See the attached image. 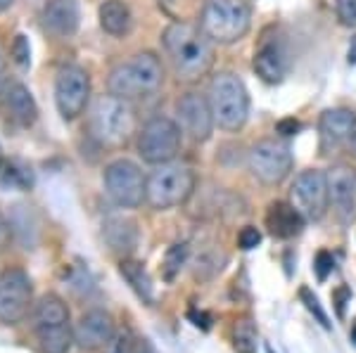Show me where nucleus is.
<instances>
[{
  "label": "nucleus",
  "mask_w": 356,
  "mask_h": 353,
  "mask_svg": "<svg viewBox=\"0 0 356 353\" xmlns=\"http://www.w3.org/2000/svg\"><path fill=\"white\" fill-rule=\"evenodd\" d=\"M162 45L178 81L195 83L214 67V41L195 24L171 21L162 33Z\"/></svg>",
  "instance_id": "1"
},
{
  "label": "nucleus",
  "mask_w": 356,
  "mask_h": 353,
  "mask_svg": "<svg viewBox=\"0 0 356 353\" xmlns=\"http://www.w3.org/2000/svg\"><path fill=\"white\" fill-rule=\"evenodd\" d=\"M164 83V67L162 60L150 50H143L129 57L126 62H119L117 67L110 71L107 78V88L112 95L122 100H140L150 98L157 93Z\"/></svg>",
  "instance_id": "2"
},
{
  "label": "nucleus",
  "mask_w": 356,
  "mask_h": 353,
  "mask_svg": "<svg viewBox=\"0 0 356 353\" xmlns=\"http://www.w3.org/2000/svg\"><path fill=\"white\" fill-rule=\"evenodd\" d=\"M31 327L43 353H69L74 327L69 306L57 294H43L31 309Z\"/></svg>",
  "instance_id": "3"
},
{
  "label": "nucleus",
  "mask_w": 356,
  "mask_h": 353,
  "mask_svg": "<svg viewBox=\"0 0 356 353\" xmlns=\"http://www.w3.org/2000/svg\"><path fill=\"white\" fill-rule=\"evenodd\" d=\"M209 105L214 121L221 130L238 133L250 119V93L243 78L233 71H219L209 83Z\"/></svg>",
  "instance_id": "4"
},
{
  "label": "nucleus",
  "mask_w": 356,
  "mask_h": 353,
  "mask_svg": "<svg viewBox=\"0 0 356 353\" xmlns=\"http://www.w3.org/2000/svg\"><path fill=\"white\" fill-rule=\"evenodd\" d=\"M90 133L105 147H122L136 133V112L129 100L100 95L90 107Z\"/></svg>",
  "instance_id": "5"
},
{
  "label": "nucleus",
  "mask_w": 356,
  "mask_h": 353,
  "mask_svg": "<svg viewBox=\"0 0 356 353\" xmlns=\"http://www.w3.org/2000/svg\"><path fill=\"white\" fill-rule=\"evenodd\" d=\"M195 171L186 164H159L147 175V192L145 202L154 212H169L181 204H186L195 192Z\"/></svg>",
  "instance_id": "6"
},
{
  "label": "nucleus",
  "mask_w": 356,
  "mask_h": 353,
  "mask_svg": "<svg viewBox=\"0 0 356 353\" xmlns=\"http://www.w3.org/2000/svg\"><path fill=\"white\" fill-rule=\"evenodd\" d=\"M252 26V10L247 0H204L200 28L219 45L238 43Z\"/></svg>",
  "instance_id": "7"
},
{
  "label": "nucleus",
  "mask_w": 356,
  "mask_h": 353,
  "mask_svg": "<svg viewBox=\"0 0 356 353\" xmlns=\"http://www.w3.org/2000/svg\"><path fill=\"white\" fill-rule=\"evenodd\" d=\"M136 147L143 162L152 164V166L169 164L178 157V152L183 147V130L174 119L152 117L138 130Z\"/></svg>",
  "instance_id": "8"
},
{
  "label": "nucleus",
  "mask_w": 356,
  "mask_h": 353,
  "mask_svg": "<svg viewBox=\"0 0 356 353\" xmlns=\"http://www.w3.org/2000/svg\"><path fill=\"white\" fill-rule=\"evenodd\" d=\"M102 183L107 197L119 209H138L145 202L147 175H143L140 166L131 159H114L112 164H107Z\"/></svg>",
  "instance_id": "9"
},
{
  "label": "nucleus",
  "mask_w": 356,
  "mask_h": 353,
  "mask_svg": "<svg viewBox=\"0 0 356 353\" xmlns=\"http://www.w3.org/2000/svg\"><path fill=\"white\" fill-rule=\"evenodd\" d=\"M247 166H250L252 175L261 180L264 185H280L292 173L295 157H292L288 142L266 138L250 147Z\"/></svg>",
  "instance_id": "10"
},
{
  "label": "nucleus",
  "mask_w": 356,
  "mask_h": 353,
  "mask_svg": "<svg viewBox=\"0 0 356 353\" xmlns=\"http://www.w3.org/2000/svg\"><path fill=\"white\" fill-rule=\"evenodd\" d=\"M90 76L83 67L65 64L55 74V107L65 121H74L88 110Z\"/></svg>",
  "instance_id": "11"
},
{
  "label": "nucleus",
  "mask_w": 356,
  "mask_h": 353,
  "mask_svg": "<svg viewBox=\"0 0 356 353\" xmlns=\"http://www.w3.org/2000/svg\"><path fill=\"white\" fill-rule=\"evenodd\" d=\"M33 284L22 268L0 273V322L19 325L33 309Z\"/></svg>",
  "instance_id": "12"
},
{
  "label": "nucleus",
  "mask_w": 356,
  "mask_h": 353,
  "mask_svg": "<svg viewBox=\"0 0 356 353\" xmlns=\"http://www.w3.org/2000/svg\"><path fill=\"white\" fill-rule=\"evenodd\" d=\"M290 199L307 221H321L330 209L328 173H323L318 169L302 171L295 178V183H292Z\"/></svg>",
  "instance_id": "13"
},
{
  "label": "nucleus",
  "mask_w": 356,
  "mask_h": 353,
  "mask_svg": "<svg viewBox=\"0 0 356 353\" xmlns=\"http://www.w3.org/2000/svg\"><path fill=\"white\" fill-rule=\"evenodd\" d=\"M176 121L183 135L195 142H204L214 133V112H211L209 98L200 93H186L176 102Z\"/></svg>",
  "instance_id": "14"
},
{
  "label": "nucleus",
  "mask_w": 356,
  "mask_h": 353,
  "mask_svg": "<svg viewBox=\"0 0 356 353\" xmlns=\"http://www.w3.org/2000/svg\"><path fill=\"white\" fill-rule=\"evenodd\" d=\"M117 334L114 318L107 311L93 309L86 311L79 322L74 325V344L83 351H100L110 344V339Z\"/></svg>",
  "instance_id": "15"
},
{
  "label": "nucleus",
  "mask_w": 356,
  "mask_h": 353,
  "mask_svg": "<svg viewBox=\"0 0 356 353\" xmlns=\"http://www.w3.org/2000/svg\"><path fill=\"white\" fill-rule=\"evenodd\" d=\"M81 24V10L79 0H45L41 8V26L48 36L65 41L79 31Z\"/></svg>",
  "instance_id": "16"
},
{
  "label": "nucleus",
  "mask_w": 356,
  "mask_h": 353,
  "mask_svg": "<svg viewBox=\"0 0 356 353\" xmlns=\"http://www.w3.org/2000/svg\"><path fill=\"white\" fill-rule=\"evenodd\" d=\"M252 69L264 83H280L288 76L290 69V57L288 48L280 38H264L259 48L254 50V60H252Z\"/></svg>",
  "instance_id": "17"
},
{
  "label": "nucleus",
  "mask_w": 356,
  "mask_h": 353,
  "mask_svg": "<svg viewBox=\"0 0 356 353\" xmlns=\"http://www.w3.org/2000/svg\"><path fill=\"white\" fill-rule=\"evenodd\" d=\"M330 207L342 221H352L356 216V173L349 166H332L328 171Z\"/></svg>",
  "instance_id": "18"
},
{
  "label": "nucleus",
  "mask_w": 356,
  "mask_h": 353,
  "mask_svg": "<svg viewBox=\"0 0 356 353\" xmlns=\"http://www.w3.org/2000/svg\"><path fill=\"white\" fill-rule=\"evenodd\" d=\"M304 216L297 212L292 202H273L266 212V227L273 237L280 240H290V237L300 235L304 227Z\"/></svg>",
  "instance_id": "19"
},
{
  "label": "nucleus",
  "mask_w": 356,
  "mask_h": 353,
  "mask_svg": "<svg viewBox=\"0 0 356 353\" xmlns=\"http://www.w3.org/2000/svg\"><path fill=\"white\" fill-rule=\"evenodd\" d=\"M321 135L325 142H342L356 135V112L347 110V107H332L321 114L318 121Z\"/></svg>",
  "instance_id": "20"
},
{
  "label": "nucleus",
  "mask_w": 356,
  "mask_h": 353,
  "mask_svg": "<svg viewBox=\"0 0 356 353\" xmlns=\"http://www.w3.org/2000/svg\"><path fill=\"white\" fill-rule=\"evenodd\" d=\"M5 110H8L10 119H13L17 126H22V128H31L38 119L36 100H33L31 90L19 81H15L13 88H10L8 98H5Z\"/></svg>",
  "instance_id": "21"
},
{
  "label": "nucleus",
  "mask_w": 356,
  "mask_h": 353,
  "mask_svg": "<svg viewBox=\"0 0 356 353\" xmlns=\"http://www.w3.org/2000/svg\"><path fill=\"white\" fill-rule=\"evenodd\" d=\"M102 235H105V242L110 244L114 254L126 256L138 247L136 223L131 218H124V216H110L102 223Z\"/></svg>",
  "instance_id": "22"
},
{
  "label": "nucleus",
  "mask_w": 356,
  "mask_h": 353,
  "mask_svg": "<svg viewBox=\"0 0 356 353\" xmlns=\"http://www.w3.org/2000/svg\"><path fill=\"white\" fill-rule=\"evenodd\" d=\"M97 19H100L102 31L114 38H124L134 26V15L126 0H105L97 8Z\"/></svg>",
  "instance_id": "23"
},
{
  "label": "nucleus",
  "mask_w": 356,
  "mask_h": 353,
  "mask_svg": "<svg viewBox=\"0 0 356 353\" xmlns=\"http://www.w3.org/2000/svg\"><path fill=\"white\" fill-rule=\"evenodd\" d=\"M119 273H122V277L131 284V289L138 294V299H143L147 306L154 304L152 280H150V275H147L145 266H143L140 261L124 259L122 264H119Z\"/></svg>",
  "instance_id": "24"
},
{
  "label": "nucleus",
  "mask_w": 356,
  "mask_h": 353,
  "mask_svg": "<svg viewBox=\"0 0 356 353\" xmlns=\"http://www.w3.org/2000/svg\"><path fill=\"white\" fill-rule=\"evenodd\" d=\"M0 185L13 187V190H29L33 185L31 169L22 162H15V159H10V162L5 159L3 169H0Z\"/></svg>",
  "instance_id": "25"
},
{
  "label": "nucleus",
  "mask_w": 356,
  "mask_h": 353,
  "mask_svg": "<svg viewBox=\"0 0 356 353\" xmlns=\"http://www.w3.org/2000/svg\"><path fill=\"white\" fill-rule=\"evenodd\" d=\"M233 349L235 353H257V349H259L257 325L250 318H243L233 325Z\"/></svg>",
  "instance_id": "26"
},
{
  "label": "nucleus",
  "mask_w": 356,
  "mask_h": 353,
  "mask_svg": "<svg viewBox=\"0 0 356 353\" xmlns=\"http://www.w3.org/2000/svg\"><path fill=\"white\" fill-rule=\"evenodd\" d=\"M188 261V244L186 242H178L174 247H169V252L164 256V264H162V275L166 282H174L176 275L181 273V268L186 266Z\"/></svg>",
  "instance_id": "27"
},
{
  "label": "nucleus",
  "mask_w": 356,
  "mask_h": 353,
  "mask_svg": "<svg viewBox=\"0 0 356 353\" xmlns=\"http://www.w3.org/2000/svg\"><path fill=\"white\" fill-rule=\"evenodd\" d=\"M10 60L15 62L19 69H29L31 67V43L24 33H17L10 43Z\"/></svg>",
  "instance_id": "28"
},
{
  "label": "nucleus",
  "mask_w": 356,
  "mask_h": 353,
  "mask_svg": "<svg viewBox=\"0 0 356 353\" xmlns=\"http://www.w3.org/2000/svg\"><path fill=\"white\" fill-rule=\"evenodd\" d=\"M105 353H136V337L129 329H122L110 339V344L105 346Z\"/></svg>",
  "instance_id": "29"
},
{
  "label": "nucleus",
  "mask_w": 356,
  "mask_h": 353,
  "mask_svg": "<svg viewBox=\"0 0 356 353\" xmlns=\"http://www.w3.org/2000/svg\"><path fill=\"white\" fill-rule=\"evenodd\" d=\"M337 5V19L344 26L356 28V0H335Z\"/></svg>",
  "instance_id": "30"
},
{
  "label": "nucleus",
  "mask_w": 356,
  "mask_h": 353,
  "mask_svg": "<svg viewBox=\"0 0 356 353\" xmlns=\"http://www.w3.org/2000/svg\"><path fill=\"white\" fill-rule=\"evenodd\" d=\"M238 244H240V249H245V252L257 249L261 244V232L257 230L254 225H247L238 232Z\"/></svg>",
  "instance_id": "31"
},
{
  "label": "nucleus",
  "mask_w": 356,
  "mask_h": 353,
  "mask_svg": "<svg viewBox=\"0 0 356 353\" xmlns=\"http://www.w3.org/2000/svg\"><path fill=\"white\" fill-rule=\"evenodd\" d=\"M13 78H10V69H8V57H5L3 48H0V105H5V98H8L10 88H13Z\"/></svg>",
  "instance_id": "32"
},
{
  "label": "nucleus",
  "mask_w": 356,
  "mask_h": 353,
  "mask_svg": "<svg viewBox=\"0 0 356 353\" xmlns=\"http://www.w3.org/2000/svg\"><path fill=\"white\" fill-rule=\"evenodd\" d=\"M300 297H302V301H304V304H307V309L312 311L316 318H318V322H321V325H323V327H330V322H328V316H325V313H323V309H321V306H318V299H316L314 294L309 292V289H302V292H300Z\"/></svg>",
  "instance_id": "33"
},
{
  "label": "nucleus",
  "mask_w": 356,
  "mask_h": 353,
  "mask_svg": "<svg viewBox=\"0 0 356 353\" xmlns=\"http://www.w3.org/2000/svg\"><path fill=\"white\" fill-rule=\"evenodd\" d=\"M332 256L328 252H318L316 256V273H318V280H325L328 277V273L332 270Z\"/></svg>",
  "instance_id": "34"
},
{
  "label": "nucleus",
  "mask_w": 356,
  "mask_h": 353,
  "mask_svg": "<svg viewBox=\"0 0 356 353\" xmlns=\"http://www.w3.org/2000/svg\"><path fill=\"white\" fill-rule=\"evenodd\" d=\"M10 240H13V227H10L8 218H5L3 212H0V254L10 247Z\"/></svg>",
  "instance_id": "35"
},
{
  "label": "nucleus",
  "mask_w": 356,
  "mask_h": 353,
  "mask_svg": "<svg viewBox=\"0 0 356 353\" xmlns=\"http://www.w3.org/2000/svg\"><path fill=\"white\" fill-rule=\"evenodd\" d=\"M275 128H278V133H283V135H295L297 130H300V123H297L295 119H283Z\"/></svg>",
  "instance_id": "36"
},
{
  "label": "nucleus",
  "mask_w": 356,
  "mask_h": 353,
  "mask_svg": "<svg viewBox=\"0 0 356 353\" xmlns=\"http://www.w3.org/2000/svg\"><path fill=\"white\" fill-rule=\"evenodd\" d=\"M136 353H154V351H152V346H150V341H147V339L136 337Z\"/></svg>",
  "instance_id": "37"
},
{
  "label": "nucleus",
  "mask_w": 356,
  "mask_h": 353,
  "mask_svg": "<svg viewBox=\"0 0 356 353\" xmlns=\"http://www.w3.org/2000/svg\"><path fill=\"white\" fill-rule=\"evenodd\" d=\"M13 3H15V0H0V12H5V10L13 8Z\"/></svg>",
  "instance_id": "38"
},
{
  "label": "nucleus",
  "mask_w": 356,
  "mask_h": 353,
  "mask_svg": "<svg viewBox=\"0 0 356 353\" xmlns=\"http://www.w3.org/2000/svg\"><path fill=\"white\" fill-rule=\"evenodd\" d=\"M3 164H5V157H3V147H0V169H3Z\"/></svg>",
  "instance_id": "39"
},
{
  "label": "nucleus",
  "mask_w": 356,
  "mask_h": 353,
  "mask_svg": "<svg viewBox=\"0 0 356 353\" xmlns=\"http://www.w3.org/2000/svg\"><path fill=\"white\" fill-rule=\"evenodd\" d=\"M352 142H354V152H356V135H354V138H352Z\"/></svg>",
  "instance_id": "40"
}]
</instances>
